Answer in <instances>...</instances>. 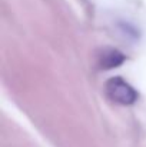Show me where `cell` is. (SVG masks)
<instances>
[{
    "label": "cell",
    "instance_id": "1",
    "mask_svg": "<svg viewBox=\"0 0 146 147\" xmlns=\"http://www.w3.org/2000/svg\"><path fill=\"white\" fill-rule=\"evenodd\" d=\"M105 92L112 101L122 106H130L138 100L136 90L122 77L109 79L105 84Z\"/></svg>",
    "mask_w": 146,
    "mask_h": 147
},
{
    "label": "cell",
    "instance_id": "2",
    "mask_svg": "<svg viewBox=\"0 0 146 147\" xmlns=\"http://www.w3.org/2000/svg\"><path fill=\"white\" fill-rule=\"evenodd\" d=\"M125 61V56L116 49H106L103 50V53L100 54V60H99V66L102 69H113L120 66Z\"/></svg>",
    "mask_w": 146,
    "mask_h": 147
}]
</instances>
